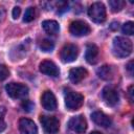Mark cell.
Instances as JSON below:
<instances>
[{
	"instance_id": "cell-9",
	"label": "cell",
	"mask_w": 134,
	"mask_h": 134,
	"mask_svg": "<svg viewBox=\"0 0 134 134\" xmlns=\"http://www.w3.org/2000/svg\"><path fill=\"white\" fill-rule=\"evenodd\" d=\"M102 98L104 99V102L108 106H111V107L115 106L118 103V100H119V96H118L117 91L114 88L109 87V86H107V87H105L103 89V91H102Z\"/></svg>"
},
{
	"instance_id": "cell-22",
	"label": "cell",
	"mask_w": 134,
	"mask_h": 134,
	"mask_svg": "<svg viewBox=\"0 0 134 134\" xmlns=\"http://www.w3.org/2000/svg\"><path fill=\"white\" fill-rule=\"evenodd\" d=\"M122 32L128 35V36H132L134 34V24L132 21H128L126 22L124 25H122V28H121Z\"/></svg>"
},
{
	"instance_id": "cell-26",
	"label": "cell",
	"mask_w": 134,
	"mask_h": 134,
	"mask_svg": "<svg viewBox=\"0 0 134 134\" xmlns=\"http://www.w3.org/2000/svg\"><path fill=\"white\" fill-rule=\"evenodd\" d=\"M20 14H21V8H20L19 6H15V7L13 8V13H12L13 18H14V19H18L19 16H20Z\"/></svg>"
},
{
	"instance_id": "cell-29",
	"label": "cell",
	"mask_w": 134,
	"mask_h": 134,
	"mask_svg": "<svg viewBox=\"0 0 134 134\" xmlns=\"http://www.w3.org/2000/svg\"><path fill=\"white\" fill-rule=\"evenodd\" d=\"M110 28H111V29H113V30L117 29V28H118V23H117V22H113V23H111Z\"/></svg>"
},
{
	"instance_id": "cell-4",
	"label": "cell",
	"mask_w": 134,
	"mask_h": 134,
	"mask_svg": "<svg viewBox=\"0 0 134 134\" xmlns=\"http://www.w3.org/2000/svg\"><path fill=\"white\" fill-rule=\"evenodd\" d=\"M5 90L13 98H23L28 94V87L21 83H9L5 86Z\"/></svg>"
},
{
	"instance_id": "cell-1",
	"label": "cell",
	"mask_w": 134,
	"mask_h": 134,
	"mask_svg": "<svg viewBox=\"0 0 134 134\" xmlns=\"http://www.w3.org/2000/svg\"><path fill=\"white\" fill-rule=\"evenodd\" d=\"M132 42L124 37H115L112 43V52L116 58H127L132 53Z\"/></svg>"
},
{
	"instance_id": "cell-18",
	"label": "cell",
	"mask_w": 134,
	"mask_h": 134,
	"mask_svg": "<svg viewBox=\"0 0 134 134\" xmlns=\"http://www.w3.org/2000/svg\"><path fill=\"white\" fill-rule=\"evenodd\" d=\"M96 72H97V75H98L100 79L106 80V81L111 80V79L113 77V75H114V72H113L112 67H110V66H108V65H104V66L99 67V68L96 70Z\"/></svg>"
},
{
	"instance_id": "cell-2",
	"label": "cell",
	"mask_w": 134,
	"mask_h": 134,
	"mask_svg": "<svg viewBox=\"0 0 134 134\" xmlns=\"http://www.w3.org/2000/svg\"><path fill=\"white\" fill-rule=\"evenodd\" d=\"M88 16L95 23H103L106 20V8L102 2H94L88 9Z\"/></svg>"
},
{
	"instance_id": "cell-28",
	"label": "cell",
	"mask_w": 134,
	"mask_h": 134,
	"mask_svg": "<svg viewBox=\"0 0 134 134\" xmlns=\"http://www.w3.org/2000/svg\"><path fill=\"white\" fill-rule=\"evenodd\" d=\"M132 65H133V61L129 62L128 65H127V69H128V71L130 72V74H133V67H132Z\"/></svg>"
},
{
	"instance_id": "cell-25",
	"label": "cell",
	"mask_w": 134,
	"mask_h": 134,
	"mask_svg": "<svg viewBox=\"0 0 134 134\" xmlns=\"http://www.w3.org/2000/svg\"><path fill=\"white\" fill-rule=\"evenodd\" d=\"M4 112H5L4 108H0V132L4 131L5 128H6V124H5L4 119H3V114H4Z\"/></svg>"
},
{
	"instance_id": "cell-21",
	"label": "cell",
	"mask_w": 134,
	"mask_h": 134,
	"mask_svg": "<svg viewBox=\"0 0 134 134\" xmlns=\"http://www.w3.org/2000/svg\"><path fill=\"white\" fill-rule=\"evenodd\" d=\"M36 16V10L34 7H27V9L24 13V17H23V21L24 22H31L35 19Z\"/></svg>"
},
{
	"instance_id": "cell-3",
	"label": "cell",
	"mask_w": 134,
	"mask_h": 134,
	"mask_svg": "<svg viewBox=\"0 0 134 134\" xmlns=\"http://www.w3.org/2000/svg\"><path fill=\"white\" fill-rule=\"evenodd\" d=\"M84 103V96L75 91H68L65 94V106L68 110L74 111L82 107Z\"/></svg>"
},
{
	"instance_id": "cell-12",
	"label": "cell",
	"mask_w": 134,
	"mask_h": 134,
	"mask_svg": "<svg viewBox=\"0 0 134 134\" xmlns=\"http://www.w3.org/2000/svg\"><path fill=\"white\" fill-rule=\"evenodd\" d=\"M20 134H38V128L36 124L29 118H21L19 120Z\"/></svg>"
},
{
	"instance_id": "cell-17",
	"label": "cell",
	"mask_w": 134,
	"mask_h": 134,
	"mask_svg": "<svg viewBox=\"0 0 134 134\" xmlns=\"http://www.w3.org/2000/svg\"><path fill=\"white\" fill-rule=\"evenodd\" d=\"M42 27L48 35H57L60 30L59 23L54 20H45V21H43L42 22Z\"/></svg>"
},
{
	"instance_id": "cell-15",
	"label": "cell",
	"mask_w": 134,
	"mask_h": 134,
	"mask_svg": "<svg viewBox=\"0 0 134 134\" xmlns=\"http://www.w3.org/2000/svg\"><path fill=\"white\" fill-rule=\"evenodd\" d=\"M98 57V48L95 44H88L86 46L85 59L89 64H95Z\"/></svg>"
},
{
	"instance_id": "cell-30",
	"label": "cell",
	"mask_w": 134,
	"mask_h": 134,
	"mask_svg": "<svg viewBox=\"0 0 134 134\" xmlns=\"http://www.w3.org/2000/svg\"><path fill=\"white\" fill-rule=\"evenodd\" d=\"M90 134H102V133H99V132H97V131H94V132H91Z\"/></svg>"
},
{
	"instance_id": "cell-24",
	"label": "cell",
	"mask_w": 134,
	"mask_h": 134,
	"mask_svg": "<svg viewBox=\"0 0 134 134\" xmlns=\"http://www.w3.org/2000/svg\"><path fill=\"white\" fill-rule=\"evenodd\" d=\"M21 106H22V108H23L26 112H30V111L32 110V108H34V104H32L30 100H28V99L23 100Z\"/></svg>"
},
{
	"instance_id": "cell-8",
	"label": "cell",
	"mask_w": 134,
	"mask_h": 134,
	"mask_svg": "<svg viewBox=\"0 0 134 134\" xmlns=\"http://www.w3.org/2000/svg\"><path fill=\"white\" fill-rule=\"evenodd\" d=\"M68 128L70 130H72L73 132L82 134L87 129V121L83 115H76V116H73L69 119Z\"/></svg>"
},
{
	"instance_id": "cell-19",
	"label": "cell",
	"mask_w": 134,
	"mask_h": 134,
	"mask_svg": "<svg viewBox=\"0 0 134 134\" xmlns=\"http://www.w3.org/2000/svg\"><path fill=\"white\" fill-rule=\"evenodd\" d=\"M108 3H109V6H110V8L113 13L120 12L124 8L125 4H126L125 1H122V0H110Z\"/></svg>"
},
{
	"instance_id": "cell-10",
	"label": "cell",
	"mask_w": 134,
	"mask_h": 134,
	"mask_svg": "<svg viewBox=\"0 0 134 134\" xmlns=\"http://www.w3.org/2000/svg\"><path fill=\"white\" fill-rule=\"evenodd\" d=\"M41 104L42 107L47 111H53L57 109V98L54 94L49 90L43 92L41 96Z\"/></svg>"
},
{
	"instance_id": "cell-7",
	"label": "cell",
	"mask_w": 134,
	"mask_h": 134,
	"mask_svg": "<svg viewBox=\"0 0 134 134\" xmlns=\"http://www.w3.org/2000/svg\"><path fill=\"white\" fill-rule=\"evenodd\" d=\"M40 121L44 128V130L47 133H57L59 131L60 122L59 119L54 116H48V115H42L40 118Z\"/></svg>"
},
{
	"instance_id": "cell-23",
	"label": "cell",
	"mask_w": 134,
	"mask_h": 134,
	"mask_svg": "<svg viewBox=\"0 0 134 134\" xmlns=\"http://www.w3.org/2000/svg\"><path fill=\"white\" fill-rule=\"evenodd\" d=\"M9 75V70L8 68L3 65V64H0V81H4L5 79H7Z\"/></svg>"
},
{
	"instance_id": "cell-20",
	"label": "cell",
	"mask_w": 134,
	"mask_h": 134,
	"mask_svg": "<svg viewBox=\"0 0 134 134\" xmlns=\"http://www.w3.org/2000/svg\"><path fill=\"white\" fill-rule=\"evenodd\" d=\"M39 47L42 51L44 52H49L51 51L53 48H54V43L51 41V40H48V39H44L40 42L39 44Z\"/></svg>"
},
{
	"instance_id": "cell-16",
	"label": "cell",
	"mask_w": 134,
	"mask_h": 134,
	"mask_svg": "<svg viewBox=\"0 0 134 134\" xmlns=\"http://www.w3.org/2000/svg\"><path fill=\"white\" fill-rule=\"evenodd\" d=\"M29 48V40L27 41H24L22 44L18 45L16 47V50H13L12 53H10V57H12V60L13 61H17V60H21L24 54L26 53V51L28 50Z\"/></svg>"
},
{
	"instance_id": "cell-27",
	"label": "cell",
	"mask_w": 134,
	"mask_h": 134,
	"mask_svg": "<svg viewBox=\"0 0 134 134\" xmlns=\"http://www.w3.org/2000/svg\"><path fill=\"white\" fill-rule=\"evenodd\" d=\"M128 93H129V96H130V102L132 103V102H133V85H131V86L129 87Z\"/></svg>"
},
{
	"instance_id": "cell-13",
	"label": "cell",
	"mask_w": 134,
	"mask_h": 134,
	"mask_svg": "<svg viewBox=\"0 0 134 134\" xmlns=\"http://www.w3.org/2000/svg\"><path fill=\"white\" fill-rule=\"evenodd\" d=\"M88 74V71L84 67H75L70 69L69 71V80L73 84H79L82 82Z\"/></svg>"
},
{
	"instance_id": "cell-11",
	"label": "cell",
	"mask_w": 134,
	"mask_h": 134,
	"mask_svg": "<svg viewBox=\"0 0 134 134\" xmlns=\"http://www.w3.org/2000/svg\"><path fill=\"white\" fill-rule=\"evenodd\" d=\"M40 71L48 76H51V77H57L60 75V70L58 68V66L51 62V61H48V60H45L43 61L41 64H40V67H39Z\"/></svg>"
},
{
	"instance_id": "cell-6",
	"label": "cell",
	"mask_w": 134,
	"mask_h": 134,
	"mask_svg": "<svg viewBox=\"0 0 134 134\" xmlns=\"http://www.w3.org/2000/svg\"><path fill=\"white\" fill-rule=\"evenodd\" d=\"M69 31H70V34L72 36L83 37V36L89 35L90 31H91V28L86 22H84L82 20H75V21L70 23Z\"/></svg>"
},
{
	"instance_id": "cell-5",
	"label": "cell",
	"mask_w": 134,
	"mask_h": 134,
	"mask_svg": "<svg viewBox=\"0 0 134 134\" xmlns=\"http://www.w3.org/2000/svg\"><path fill=\"white\" fill-rule=\"evenodd\" d=\"M79 55V48L74 44H66L60 51V58L64 63H71L76 60Z\"/></svg>"
},
{
	"instance_id": "cell-14",
	"label": "cell",
	"mask_w": 134,
	"mask_h": 134,
	"mask_svg": "<svg viewBox=\"0 0 134 134\" xmlns=\"http://www.w3.org/2000/svg\"><path fill=\"white\" fill-rule=\"evenodd\" d=\"M91 119H92L96 125H98V126H100V127H104V128H108V127H110L111 124H112L111 118H110L108 115H106L105 113L100 112V111H95V112H93V113L91 114Z\"/></svg>"
}]
</instances>
